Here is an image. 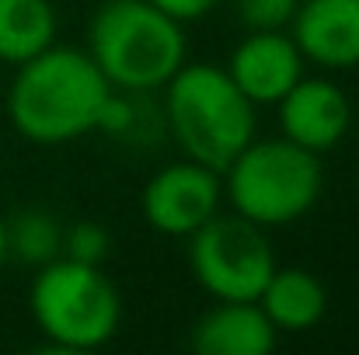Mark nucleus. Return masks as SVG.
Instances as JSON below:
<instances>
[{
    "label": "nucleus",
    "instance_id": "1",
    "mask_svg": "<svg viewBox=\"0 0 359 355\" xmlns=\"http://www.w3.org/2000/svg\"><path fill=\"white\" fill-rule=\"evenodd\" d=\"M112 91L116 88L88 49L53 42L46 53L18 67L7 88V118L21 139L35 146H63L98 132Z\"/></svg>",
    "mask_w": 359,
    "mask_h": 355
},
{
    "label": "nucleus",
    "instance_id": "2",
    "mask_svg": "<svg viewBox=\"0 0 359 355\" xmlns=\"http://www.w3.org/2000/svg\"><path fill=\"white\" fill-rule=\"evenodd\" d=\"M164 91V132L189 160L224 174L258 132V109L238 91L224 67L182 63Z\"/></svg>",
    "mask_w": 359,
    "mask_h": 355
},
{
    "label": "nucleus",
    "instance_id": "3",
    "mask_svg": "<svg viewBox=\"0 0 359 355\" xmlns=\"http://www.w3.org/2000/svg\"><path fill=\"white\" fill-rule=\"evenodd\" d=\"M88 53L116 91L154 95L189 56L185 25L150 0H109L88 28Z\"/></svg>",
    "mask_w": 359,
    "mask_h": 355
},
{
    "label": "nucleus",
    "instance_id": "4",
    "mask_svg": "<svg viewBox=\"0 0 359 355\" xmlns=\"http://www.w3.org/2000/svg\"><path fill=\"white\" fill-rule=\"evenodd\" d=\"M220 178L231 209L265 230L304 220L325 192L321 157L290 143L286 136H255Z\"/></svg>",
    "mask_w": 359,
    "mask_h": 355
},
{
    "label": "nucleus",
    "instance_id": "5",
    "mask_svg": "<svg viewBox=\"0 0 359 355\" xmlns=\"http://www.w3.org/2000/svg\"><path fill=\"white\" fill-rule=\"evenodd\" d=\"M35 328L56 352H95L119 335L122 296L98 265L53 258L42 265L28 289Z\"/></svg>",
    "mask_w": 359,
    "mask_h": 355
},
{
    "label": "nucleus",
    "instance_id": "6",
    "mask_svg": "<svg viewBox=\"0 0 359 355\" xmlns=\"http://www.w3.org/2000/svg\"><path fill=\"white\" fill-rule=\"evenodd\" d=\"M189 265L213 300H258L276 272V251L265 227L238 213H217L189 237Z\"/></svg>",
    "mask_w": 359,
    "mask_h": 355
},
{
    "label": "nucleus",
    "instance_id": "7",
    "mask_svg": "<svg viewBox=\"0 0 359 355\" xmlns=\"http://www.w3.org/2000/svg\"><path fill=\"white\" fill-rule=\"evenodd\" d=\"M224 202V178L220 171L199 160H175L154 171L140 192L143 223L161 237L189 240L203 223L220 213Z\"/></svg>",
    "mask_w": 359,
    "mask_h": 355
},
{
    "label": "nucleus",
    "instance_id": "8",
    "mask_svg": "<svg viewBox=\"0 0 359 355\" xmlns=\"http://www.w3.org/2000/svg\"><path fill=\"white\" fill-rule=\"evenodd\" d=\"M276 112H279V136L318 157L335 150L353 129V102L328 77L304 74L276 102Z\"/></svg>",
    "mask_w": 359,
    "mask_h": 355
},
{
    "label": "nucleus",
    "instance_id": "9",
    "mask_svg": "<svg viewBox=\"0 0 359 355\" xmlns=\"http://www.w3.org/2000/svg\"><path fill=\"white\" fill-rule=\"evenodd\" d=\"M304 53L297 49L293 35L283 32H248L234 46L227 60V77L238 84V91L255 105H276L300 77H304Z\"/></svg>",
    "mask_w": 359,
    "mask_h": 355
},
{
    "label": "nucleus",
    "instance_id": "10",
    "mask_svg": "<svg viewBox=\"0 0 359 355\" xmlns=\"http://www.w3.org/2000/svg\"><path fill=\"white\" fill-rule=\"evenodd\" d=\"M286 32L321 70L359 67V0H300Z\"/></svg>",
    "mask_w": 359,
    "mask_h": 355
},
{
    "label": "nucleus",
    "instance_id": "11",
    "mask_svg": "<svg viewBox=\"0 0 359 355\" xmlns=\"http://www.w3.org/2000/svg\"><path fill=\"white\" fill-rule=\"evenodd\" d=\"M199 355H269L279 345V331L258 307V300H217L189 335Z\"/></svg>",
    "mask_w": 359,
    "mask_h": 355
},
{
    "label": "nucleus",
    "instance_id": "12",
    "mask_svg": "<svg viewBox=\"0 0 359 355\" xmlns=\"http://www.w3.org/2000/svg\"><path fill=\"white\" fill-rule=\"evenodd\" d=\"M258 307L265 310V317L272 321V328L279 335H304L311 328H318L328 314V289L325 282L307 272V268H279L269 275Z\"/></svg>",
    "mask_w": 359,
    "mask_h": 355
},
{
    "label": "nucleus",
    "instance_id": "13",
    "mask_svg": "<svg viewBox=\"0 0 359 355\" xmlns=\"http://www.w3.org/2000/svg\"><path fill=\"white\" fill-rule=\"evenodd\" d=\"M60 18L49 0H0V63L21 67L56 42Z\"/></svg>",
    "mask_w": 359,
    "mask_h": 355
},
{
    "label": "nucleus",
    "instance_id": "14",
    "mask_svg": "<svg viewBox=\"0 0 359 355\" xmlns=\"http://www.w3.org/2000/svg\"><path fill=\"white\" fill-rule=\"evenodd\" d=\"M7 223V258H18L32 268L49 265L63 251V223L49 209H21Z\"/></svg>",
    "mask_w": 359,
    "mask_h": 355
},
{
    "label": "nucleus",
    "instance_id": "15",
    "mask_svg": "<svg viewBox=\"0 0 359 355\" xmlns=\"http://www.w3.org/2000/svg\"><path fill=\"white\" fill-rule=\"evenodd\" d=\"M112 254V234L95 223V220H77L70 227H63V251L60 258L81 261V265H105Z\"/></svg>",
    "mask_w": 359,
    "mask_h": 355
},
{
    "label": "nucleus",
    "instance_id": "16",
    "mask_svg": "<svg viewBox=\"0 0 359 355\" xmlns=\"http://www.w3.org/2000/svg\"><path fill=\"white\" fill-rule=\"evenodd\" d=\"M300 0H238V14L248 32H283L290 28Z\"/></svg>",
    "mask_w": 359,
    "mask_h": 355
},
{
    "label": "nucleus",
    "instance_id": "17",
    "mask_svg": "<svg viewBox=\"0 0 359 355\" xmlns=\"http://www.w3.org/2000/svg\"><path fill=\"white\" fill-rule=\"evenodd\" d=\"M154 7H161L164 14H171L175 21L189 25V21H199L203 14H210L220 0H150Z\"/></svg>",
    "mask_w": 359,
    "mask_h": 355
},
{
    "label": "nucleus",
    "instance_id": "18",
    "mask_svg": "<svg viewBox=\"0 0 359 355\" xmlns=\"http://www.w3.org/2000/svg\"><path fill=\"white\" fill-rule=\"evenodd\" d=\"M7 261V223L0 220V265Z\"/></svg>",
    "mask_w": 359,
    "mask_h": 355
}]
</instances>
